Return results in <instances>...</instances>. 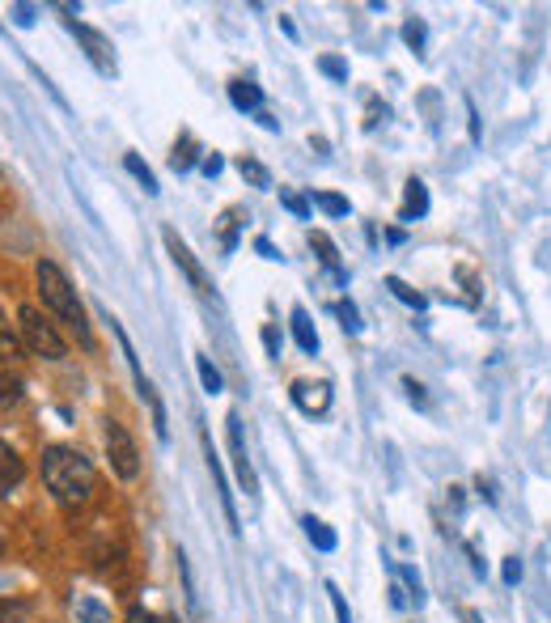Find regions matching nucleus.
Instances as JSON below:
<instances>
[{
  "label": "nucleus",
  "mask_w": 551,
  "mask_h": 623,
  "mask_svg": "<svg viewBox=\"0 0 551 623\" xmlns=\"http://www.w3.org/2000/svg\"><path fill=\"white\" fill-rule=\"evenodd\" d=\"M77 615H81V623H111V611H106L102 602H94V598H81Z\"/></svg>",
  "instance_id": "obj_27"
},
{
  "label": "nucleus",
  "mask_w": 551,
  "mask_h": 623,
  "mask_svg": "<svg viewBox=\"0 0 551 623\" xmlns=\"http://www.w3.org/2000/svg\"><path fill=\"white\" fill-rule=\"evenodd\" d=\"M318 73H327L331 81H348V64L340 56H318Z\"/></svg>",
  "instance_id": "obj_30"
},
{
  "label": "nucleus",
  "mask_w": 551,
  "mask_h": 623,
  "mask_svg": "<svg viewBox=\"0 0 551 623\" xmlns=\"http://www.w3.org/2000/svg\"><path fill=\"white\" fill-rule=\"evenodd\" d=\"M263 344H268V356H280V331L276 327H263Z\"/></svg>",
  "instance_id": "obj_36"
},
{
  "label": "nucleus",
  "mask_w": 551,
  "mask_h": 623,
  "mask_svg": "<svg viewBox=\"0 0 551 623\" xmlns=\"http://www.w3.org/2000/svg\"><path fill=\"white\" fill-rule=\"evenodd\" d=\"M301 526H306V539H310L318 551H327V556H331L335 547H340V539H335V530H331L323 518H314V513H306V518H301Z\"/></svg>",
  "instance_id": "obj_14"
},
{
  "label": "nucleus",
  "mask_w": 551,
  "mask_h": 623,
  "mask_svg": "<svg viewBox=\"0 0 551 623\" xmlns=\"http://www.w3.org/2000/svg\"><path fill=\"white\" fill-rule=\"evenodd\" d=\"M200 170H204L208 178H217V174L225 170V162H221V157H217V153H208V157H204V162H200Z\"/></svg>",
  "instance_id": "obj_35"
},
{
  "label": "nucleus",
  "mask_w": 551,
  "mask_h": 623,
  "mask_svg": "<svg viewBox=\"0 0 551 623\" xmlns=\"http://www.w3.org/2000/svg\"><path fill=\"white\" fill-rule=\"evenodd\" d=\"M200 441H204V458H208V475H212V484H217V496H221V509H225V522H229V530H242L238 526V505H234V492H229V479H225V467H221V454L212 450V441H208V433H200Z\"/></svg>",
  "instance_id": "obj_8"
},
{
  "label": "nucleus",
  "mask_w": 551,
  "mask_h": 623,
  "mask_svg": "<svg viewBox=\"0 0 551 623\" xmlns=\"http://www.w3.org/2000/svg\"><path fill=\"white\" fill-rule=\"evenodd\" d=\"M280 204L289 208L297 221H310V200H306V195H297V191H289V187H280Z\"/></svg>",
  "instance_id": "obj_25"
},
{
  "label": "nucleus",
  "mask_w": 551,
  "mask_h": 623,
  "mask_svg": "<svg viewBox=\"0 0 551 623\" xmlns=\"http://www.w3.org/2000/svg\"><path fill=\"white\" fill-rule=\"evenodd\" d=\"M195 162H200V145H195V136H179V145H174V153H170L174 174H187Z\"/></svg>",
  "instance_id": "obj_17"
},
{
  "label": "nucleus",
  "mask_w": 551,
  "mask_h": 623,
  "mask_svg": "<svg viewBox=\"0 0 551 623\" xmlns=\"http://www.w3.org/2000/svg\"><path fill=\"white\" fill-rule=\"evenodd\" d=\"M22 615V607H17V602H0V623H9V619H17Z\"/></svg>",
  "instance_id": "obj_38"
},
{
  "label": "nucleus",
  "mask_w": 551,
  "mask_h": 623,
  "mask_svg": "<svg viewBox=\"0 0 551 623\" xmlns=\"http://www.w3.org/2000/svg\"><path fill=\"white\" fill-rule=\"evenodd\" d=\"M102 441H106V458H111V471H115L119 479H136V475H140V450H136L132 433L123 429L119 420H106Z\"/></svg>",
  "instance_id": "obj_4"
},
{
  "label": "nucleus",
  "mask_w": 551,
  "mask_h": 623,
  "mask_svg": "<svg viewBox=\"0 0 551 623\" xmlns=\"http://www.w3.org/2000/svg\"><path fill=\"white\" fill-rule=\"evenodd\" d=\"M162 242H166V251H170V259L174 263H179L183 267V276L195 284V293H212V280H208V272H204V267H200V259H195L191 255V246L179 238V234H174V229H166V234H162Z\"/></svg>",
  "instance_id": "obj_7"
},
{
  "label": "nucleus",
  "mask_w": 551,
  "mask_h": 623,
  "mask_svg": "<svg viewBox=\"0 0 551 623\" xmlns=\"http://www.w3.org/2000/svg\"><path fill=\"white\" fill-rule=\"evenodd\" d=\"M238 174H242L251 187H263V191L272 187V174H268V166H263V162H255V157H242V162H238Z\"/></svg>",
  "instance_id": "obj_20"
},
{
  "label": "nucleus",
  "mask_w": 551,
  "mask_h": 623,
  "mask_svg": "<svg viewBox=\"0 0 551 623\" xmlns=\"http://www.w3.org/2000/svg\"><path fill=\"white\" fill-rule=\"evenodd\" d=\"M386 289L395 293V297L403 301V306H412V310H424V306H429V301H424V293H416L412 284H403L399 276H386Z\"/></svg>",
  "instance_id": "obj_21"
},
{
  "label": "nucleus",
  "mask_w": 551,
  "mask_h": 623,
  "mask_svg": "<svg viewBox=\"0 0 551 623\" xmlns=\"http://www.w3.org/2000/svg\"><path fill=\"white\" fill-rule=\"evenodd\" d=\"M310 246L318 251V263H323L335 280H344V267H340V251H335V242L327 234H318V229H310Z\"/></svg>",
  "instance_id": "obj_15"
},
{
  "label": "nucleus",
  "mask_w": 551,
  "mask_h": 623,
  "mask_svg": "<svg viewBox=\"0 0 551 623\" xmlns=\"http://www.w3.org/2000/svg\"><path fill=\"white\" fill-rule=\"evenodd\" d=\"M293 340H297V348L306 352V356L318 352V331H314V323H310L306 306H293Z\"/></svg>",
  "instance_id": "obj_13"
},
{
  "label": "nucleus",
  "mask_w": 551,
  "mask_h": 623,
  "mask_svg": "<svg viewBox=\"0 0 551 623\" xmlns=\"http://www.w3.org/2000/svg\"><path fill=\"white\" fill-rule=\"evenodd\" d=\"M17 399H22V378H13V373L5 369L0 373V407H13Z\"/></svg>",
  "instance_id": "obj_28"
},
{
  "label": "nucleus",
  "mask_w": 551,
  "mask_h": 623,
  "mask_svg": "<svg viewBox=\"0 0 551 623\" xmlns=\"http://www.w3.org/2000/svg\"><path fill=\"white\" fill-rule=\"evenodd\" d=\"M34 13H39L34 5H13V22L17 26H34Z\"/></svg>",
  "instance_id": "obj_34"
},
{
  "label": "nucleus",
  "mask_w": 551,
  "mask_h": 623,
  "mask_svg": "<svg viewBox=\"0 0 551 623\" xmlns=\"http://www.w3.org/2000/svg\"><path fill=\"white\" fill-rule=\"evenodd\" d=\"M26 479V462L9 441H0V496H9Z\"/></svg>",
  "instance_id": "obj_10"
},
{
  "label": "nucleus",
  "mask_w": 551,
  "mask_h": 623,
  "mask_svg": "<svg viewBox=\"0 0 551 623\" xmlns=\"http://www.w3.org/2000/svg\"><path fill=\"white\" fill-rule=\"evenodd\" d=\"M225 433H229V454H234V471L242 479V488H246V496H255L259 492V475L251 467V454H246V437H242V416L238 412L225 416Z\"/></svg>",
  "instance_id": "obj_6"
},
{
  "label": "nucleus",
  "mask_w": 551,
  "mask_h": 623,
  "mask_svg": "<svg viewBox=\"0 0 551 623\" xmlns=\"http://www.w3.org/2000/svg\"><path fill=\"white\" fill-rule=\"evenodd\" d=\"M424 212H429V187L420 183V178H407V191H403V208H399V221H420Z\"/></svg>",
  "instance_id": "obj_11"
},
{
  "label": "nucleus",
  "mask_w": 551,
  "mask_h": 623,
  "mask_svg": "<svg viewBox=\"0 0 551 623\" xmlns=\"http://www.w3.org/2000/svg\"><path fill=\"white\" fill-rule=\"evenodd\" d=\"M403 43L412 47L416 56L424 51V43H429V30H424V22H420V17H407V22H403Z\"/></svg>",
  "instance_id": "obj_23"
},
{
  "label": "nucleus",
  "mask_w": 551,
  "mask_h": 623,
  "mask_svg": "<svg viewBox=\"0 0 551 623\" xmlns=\"http://www.w3.org/2000/svg\"><path fill=\"white\" fill-rule=\"evenodd\" d=\"M43 484L64 509H81L94 492V462L73 445H47L43 450Z\"/></svg>",
  "instance_id": "obj_1"
},
{
  "label": "nucleus",
  "mask_w": 551,
  "mask_h": 623,
  "mask_svg": "<svg viewBox=\"0 0 551 623\" xmlns=\"http://www.w3.org/2000/svg\"><path fill=\"white\" fill-rule=\"evenodd\" d=\"M238 229H242V208H229L221 217V251H238Z\"/></svg>",
  "instance_id": "obj_18"
},
{
  "label": "nucleus",
  "mask_w": 551,
  "mask_h": 623,
  "mask_svg": "<svg viewBox=\"0 0 551 623\" xmlns=\"http://www.w3.org/2000/svg\"><path fill=\"white\" fill-rule=\"evenodd\" d=\"M123 623H179V619H170V615H153V611H145V607H132Z\"/></svg>",
  "instance_id": "obj_32"
},
{
  "label": "nucleus",
  "mask_w": 551,
  "mask_h": 623,
  "mask_svg": "<svg viewBox=\"0 0 551 623\" xmlns=\"http://www.w3.org/2000/svg\"><path fill=\"white\" fill-rule=\"evenodd\" d=\"M327 598H331V607H335V619L352 623V611H348V602H344V594H340V585H335V581H327Z\"/></svg>",
  "instance_id": "obj_31"
},
{
  "label": "nucleus",
  "mask_w": 551,
  "mask_h": 623,
  "mask_svg": "<svg viewBox=\"0 0 551 623\" xmlns=\"http://www.w3.org/2000/svg\"><path fill=\"white\" fill-rule=\"evenodd\" d=\"M34 280H39L43 306L56 314L60 323H68V327L77 331L81 348H94V331H90V323H85V306H81V297L73 289V280H68L51 259H39V267H34Z\"/></svg>",
  "instance_id": "obj_2"
},
{
  "label": "nucleus",
  "mask_w": 551,
  "mask_h": 623,
  "mask_svg": "<svg viewBox=\"0 0 551 623\" xmlns=\"http://www.w3.org/2000/svg\"><path fill=\"white\" fill-rule=\"evenodd\" d=\"M17 331H22V344H26L34 356H43V361H64V356H68V344L60 340V331L51 327L34 306H22V310H17Z\"/></svg>",
  "instance_id": "obj_3"
},
{
  "label": "nucleus",
  "mask_w": 551,
  "mask_h": 623,
  "mask_svg": "<svg viewBox=\"0 0 551 623\" xmlns=\"http://www.w3.org/2000/svg\"><path fill=\"white\" fill-rule=\"evenodd\" d=\"M255 251H259L263 259H272V263H280V251H276V246H272L268 238H259V242H255Z\"/></svg>",
  "instance_id": "obj_37"
},
{
  "label": "nucleus",
  "mask_w": 551,
  "mask_h": 623,
  "mask_svg": "<svg viewBox=\"0 0 551 623\" xmlns=\"http://www.w3.org/2000/svg\"><path fill=\"white\" fill-rule=\"evenodd\" d=\"M123 166H128V174H132V178H136V183H140V187H145L149 195H157V191H162V187H157V178H153V170H149L145 162H140V157H136V153H128V157H123Z\"/></svg>",
  "instance_id": "obj_22"
},
{
  "label": "nucleus",
  "mask_w": 551,
  "mask_h": 623,
  "mask_svg": "<svg viewBox=\"0 0 551 623\" xmlns=\"http://www.w3.org/2000/svg\"><path fill=\"white\" fill-rule=\"evenodd\" d=\"M229 102H234L238 111H263V89L255 81L238 77V81H229Z\"/></svg>",
  "instance_id": "obj_12"
},
{
  "label": "nucleus",
  "mask_w": 551,
  "mask_h": 623,
  "mask_svg": "<svg viewBox=\"0 0 551 623\" xmlns=\"http://www.w3.org/2000/svg\"><path fill=\"white\" fill-rule=\"evenodd\" d=\"M289 395H293V403L306 416H323L327 407H331V386L327 382H293Z\"/></svg>",
  "instance_id": "obj_9"
},
{
  "label": "nucleus",
  "mask_w": 551,
  "mask_h": 623,
  "mask_svg": "<svg viewBox=\"0 0 551 623\" xmlns=\"http://www.w3.org/2000/svg\"><path fill=\"white\" fill-rule=\"evenodd\" d=\"M399 581L407 585V590H412V602L416 607H424V581H420V573L412 564H399Z\"/></svg>",
  "instance_id": "obj_29"
},
{
  "label": "nucleus",
  "mask_w": 551,
  "mask_h": 623,
  "mask_svg": "<svg viewBox=\"0 0 551 623\" xmlns=\"http://www.w3.org/2000/svg\"><path fill=\"white\" fill-rule=\"evenodd\" d=\"M314 204L323 208L327 217H348V200H344V195H335V191H318Z\"/></svg>",
  "instance_id": "obj_24"
},
{
  "label": "nucleus",
  "mask_w": 551,
  "mask_h": 623,
  "mask_svg": "<svg viewBox=\"0 0 551 623\" xmlns=\"http://www.w3.org/2000/svg\"><path fill=\"white\" fill-rule=\"evenodd\" d=\"M68 30L77 34V43L85 47V56H90V64L98 68L102 77H115V73H119V68H115V47H111V39H106V34H98L94 26H81L77 17L68 22Z\"/></svg>",
  "instance_id": "obj_5"
},
{
  "label": "nucleus",
  "mask_w": 551,
  "mask_h": 623,
  "mask_svg": "<svg viewBox=\"0 0 551 623\" xmlns=\"http://www.w3.org/2000/svg\"><path fill=\"white\" fill-rule=\"evenodd\" d=\"M335 314H340L344 331H352V335H361V331H365V323H361V310L352 306V301H335Z\"/></svg>",
  "instance_id": "obj_26"
},
{
  "label": "nucleus",
  "mask_w": 551,
  "mask_h": 623,
  "mask_svg": "<svg viewBox=\"0 0 551 623\" xmlns=\"http://www.w3.org/2000/svg\"><path fill=\"white\" fill-rule=\"evenodd\" d=\"M22 331H13L9 327V318H5V310H0V365H9V361H17L22 356Z\"/></svg>",
  "instance_id": "obj_16"
},
{
  "label": "nucleus",
  "mask_w": 551,
  "mask_h": 623,
  "mask_svg": "<svg viewBox=\"0 0 551 623\" xmlns=\"http://www.w3.org/2000/svg\"><path fill=\"white\" fill-rule=\"evenodd\" d=\"M195 369H200V382H204L208 395H221V390H225V378H221V369L212 365L204 352H195Z\"/></svg>",
  "instance_id": "obj_19"
},
{
  "label": "nucleus",
  "mask_w": 551,
  "mask_h": 623,
  "mask_svg": "<svg viewBox=\"0 0 551 623\" xmlns=\"http://www.w3.org/2000/svg\"><path fill=\"white\" fill-rule=\"evenodd\" d=\"M0 551H5V539H0Z\"/></svg>",
  "instance_id": "obj_39"
},
{
  "label": "nucleus",
  "mask_w": 551,
  "mask_h": 623,
  "mask_svg": "<svg viewBox=\"0 0 551 623\" xmlns=\"http://www.w3.org/2000/svg\"><path fill=\"white\" fill-rule=\"evenodd\" d=\"M501 577H505V585H518V581H522V560H518V556H509L505 568H501Z\"/></svg>",
  "instance_id": "obj_33"
}]
</instances>
